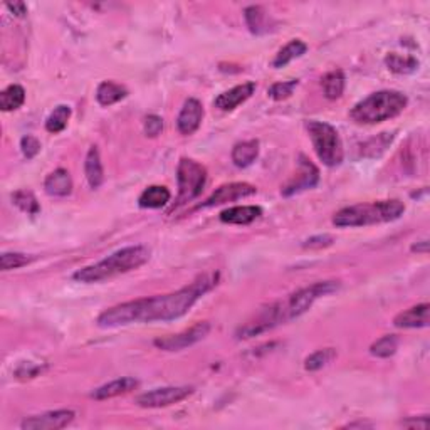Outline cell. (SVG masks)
<instances>
[{
  "mask_svg": "<svg viewBox=\"0 0 430 430\" xmlns=\"http://www.w3.org/2000/svg\"><path fill=\"white\" fill-rule=\"evenodd\" d=\"M219 285V273L202 274L182 289L158 294L153 298H140L135 301L116 304L98 316L96 325L100 328H118L131 322H169L187 315L200 298Z\"/></svg>",
  "mask_w": 430,
  "mask_h": 430,
  "instance_id": "obj_1",
  "label": "cell"
},
{
  "mask_svg": "<svg viewBox=\"0 0 430 430\" xmlns=\"http://www.w3.org/2000/svg\"><path fill=\"white\" fill-rule=\"evenodd\" d=\"M338 281H318L315 285L292 292L286 299L273 303L271 306L262 309L254 320L246 322L244 326H240L237 333H235V337L239 339H247L257 337V334L261 333H266V331L276 328L279 325H285V322L296 320V318L303 316L318 299L338 291Z\"/></svg>",
  "mask_w": 430,
  "mask_h": 430,
  "instance_id": "obj_2",
  "label": "cell"
},
{
  "mask_svg": "<svg viewBox=\"0 0 430 430\" xmlns=\"http://www.w3.org/2000/svg\"><path fill=\"white\" fill-rule=\"evenodd\" d=\"M150 256H152V251L145 246H130L119 249V251L113 252L106 259L96 262V264L77 269L72 274V279L77 282H84V285L106 281V279L141 268L145 262H148Z\"/></svg>",
  "mask_w": 430,
  "mask_h": 430,
  "instance_id": "obj_3",
  "label": "cell"
},
{
  "mask_svg": "<svg viewBox=\"0 0 430 430\" xmlns=\"http://www.w3.org/2000/svg\"><path fill=\"white\" fill-rule=\"evenodd\" d=\"M405 212V204L398 199L372 202V204H356L338 210L333 217L337 227H365L375 223L393 222Z\"/></svg>",
  "mask_w": 430,
  "mask_h": 430,
  "instance_id": "obj_4",
  "label": "cell"
},
{
  "mask_svg": "<svg viewBox=\"0 0 430 430\" xmlns=\"http://www.w3.org/2000/svg\"><path fill=\"white\" fill-rule=\"evenodd\" d=\"M407 105L408 98L405 94L393 89H384V91L372 93L365 100L356 103L350 116L360 124H375L398 116Z\"/></svg>",
  "mask_w": 430,
  "mask_h": 430,
  "instance_id": "obj_5",
  "label": "cell"
},
{
  "mask_svg": "<svg viewBox=\"0 0 430 430\" xmlns=\"http://www.w3.org/2000/svg\"><path fill=\"white\" fill-rule=\"evenodd\" d=\"M306 128L318 158L331 169L341 165L343 158H345V150H343L341 138H339L337 128L325 122H308Z\"/></svg>",
  "mask_w": 430,
  "mask_h": 430,
  "instance_id": "obj_6",
  "label": "cell"
},
{
  "mask_svg": "<svg viewBox=\"0 0 430 430\" xmlns=\"http://www.w3.org/2000/svg\"><path fill=\"white\" fill-rule=\"evenodd\" d=\"M177 182H178V197L177 204H187L200 195L207 183V170L199 162L192 158H180L177 167Z\"/></svg>",
  "mask_w": 430,
  "mask_h": 430,
  "instance_id": "obj_7",
  "label": "cell"
},
{
  "mask_svg": "<svg viewBox=\"0 0 430 430\" xmlns=\"http://www.w3.org/2000/svg\"><path fill=\"white\" fill-rule=\"evenodd\" d=\"M210 333V322L209 321H199L190 326L188 330L182 331L177 334H169V337H160L153 341V345L158 350L163 351H182L185 348L193 346L199 343Z\"/></svg>",
  "mask_w": 430,
  "mask_h": 430,
  "instance_id": "obj_8",
  "label": "cell"
},
{
  "mask_svg": "<svg viewBox=\"0 0 430 430\" xmlns=\"http://www.w3.org/2000/svg\"><path fill=\"white\" fill-rule=\"evenodd\" d=\"M193 390H195L193 386H163V389H155L146 393H141L136 398V403L143 408L170 407L190 397Z\"/></svg>",
  "mask_w": 430,
  "mask_h": 430,
  "instance_id": "obj_9",
  "label": "cell"
},
{
  "mask_svg": "<svg viewBox=\"0 0 430 430\" xmlns=\"http://www.w3.org/2000/svg\"><path fill=\"white\" fill-rule=\"evenodd\" d=\"M76 414L72 410H51L44 412V414L27 417L20 424L22 430H59L67 427L72 420H74Z\"/></svg>",
  "mask_w": 430,
  "mask_h": 430,
  "instance_id": "obj_10",
  "label": "cell"
},
{
  "mask_svg": "<svg viewBox=\"0 0 430 430\" xmlns=\"http://www.w3.org/2000/svg\"><path fill=\"white\" fill-rule=\"evenodd\" d=\"M318 182H320V170H318L315 163H311V160H308L304 155H299L298 177L292 178L289 183H286L281 192L285 197H291L299 192L308 190V188L316 187Z\"/></svg>",
  "mask_w": 430,
  "mask_h": 430,
  "instance_id": "obj_11",
  "label": "cell"
},
{
  "mask_svg": "<svg viewBox=\"0 0 430 430\" xmlns=\"http://www.w3.org/2000/svg\"><path fill=\"white\" fill-rule=\"evenodd\" d=\"M257 192V188L251 183L246 182H234V183H226L215 190L212 195L205 200V204H202V207H215V205L227 204V202H235L240 199H246L251 197Z\"/></svg>",
  "mask_w": 430,
  "mask_h": 430,
  "instance_id": "obj_12",
  "label": "cell"
},
{
  "mask_svg": "<svg viewBox=\"0 0 430 430\" xmlns=\"http://www.w3.org/2000/svg\"><path fill=\"white\" fill-rule=\"evenodd\" d=\"M202 119H204V106L195 98H188L183 103L182 111L177 118V128L182 135H193L200 128Z\"/></svg>",
  "mask_w": 430,
  "mask_h": 430,
  "instance_id": "obj_13",
  "label": "cell"
},
{
  "mask_svg": "<svg viewBox=\"0 0 430 430\" xmlns=\"http://www.w3.org/2000/svg\"><path fill=\"white\" fill-rule=\"evenodd\" d=\"M254 91H256V83L249 81V83L239 84V86H235V88L229 89V91L219 94V96L215 98L214 105L222 111H232V110H235L239 105L246 103L249 98L252 96Z\"/></svg>",
  "mask_w": 430,
  "mask_h": 430,
  "instance_id": "obj_14",
  "label": "cell"
},
{
  "mask_svg": "<svg viewBox=\"0 0 430 430\" xmlns=\"http://www.w3.org/2000/svg\"><path fill=\"white\" fill-rule=\"evenodd\" d=\"M429 313L430 306L427 303L417 304V306L398 313L393 318V325L397 328H425V326H429Z\"/></svg>",
  "mask_w": 430,
  "mask_h": 430,
  "instance_id": "obj_15",
  "label": "cell"
},
{
  "mask_svg": "<svg viewBox=\"0 0 430 430\" xmlns=\"http://www.w3.org/2000/svg\"><path fill=\"white\" fill-rule=\"evenodd\" d=\"M262 215V209L257 205H242V207H230L221 212V221L232 226H249Z\"/></svg>",
  "mask_w": 430,
  "mask_h": 430,
  "instance_id": "obj_16",
  "label": "cell"
},
{
  "mask_svg": "<svg viewBox=\"0 0 430 430\" xmlns=\"http://www.w3.org/2000/svg\"><path fill=\"white\" fill-rule=\"evenodd\" d=\"M136 386H138V380H135V378L131 377H123L118 378V380L110 382V384L100 386V389H96L91 393V397L94 400H107V398H115L119 397V395L131 392V390H135Z\"/></svg>",
  "mask_w": 430,
  "mask_h": 430,
  "instance_id": "obj_17",
  "label": "cell"
},
{
  "mask_svg": "<svg viewBox=\"0 0 430 430\" xmlns=\"http://www.w3.org/2000/svg\"><path fill=\"white\" fill-rule=\"evenodd\" d=\"M84 174L91 188H100L101 183L105 182V170H103V163L98 146L93 145L91 148H89L88 155H86Z\"/></svg>",
  "mask_w": 430,
  "mask_h": 430,
  "instance_id": "obj_18",
  "label": "cell"
},
{
  "mask_svg": "<svg viewBox=\"0 0 430 430\" xmlns=\"http://www.w3.org/2000/svg\"><path fill=\"white\" fill-rule=\"evenodd\" d=\"M44 188L53 197H67L72 192V178L70 171L64 169L54 170L44 180Z\"/></svg>",
  "mask_w": 430,
  "mask_h": 430,
  "instance_id": "obj_19",
  "label": "cell"
},
{
  "mask_svg": "<svg viewBox=\"0 0 430 430\" xmlns=\"http://www.w3.org/2000/svg\"><path fill=\"white\" fill-rule=\"evenodd\" d=\"M259 157V141L257 140H247L240 141L232 148V162L239 169H247Z\"/></svg>",
  "mask_w": 430,
  "mask_h": 430,
  "instance_id": "obj_20",
  "label": "cell"
},
{
  "mask_svg": "<svg viewBox=\"0 0 430 430\" xmlns=\"http://www.w3.org/2000/svg\"><path fill=\"white\" fill-rule=\"evenodd\" d=\"M171 199V193L163 185H152V187L145 188L141 192L138 204L141 209H162L169 204Z\"/></svg>",
  "mask_w": 430,
  "mask_h": 430,
  "instance_id": "obj_21",
  "label": "cell"
},
{
  "mask_svg": "<svg viewBox=\"0 0 430 430\" xmlns=\"http://www.w3.org/2000/svg\"><path fill=\"white\" fill-rule=\"evenodd\" d=\"M128 96V89L124 86L113 83V81H103L96 89V100L101 106H111L115 103L124 100Z\"/></svg>",
  "mask_w": 430,
  "mask_h": 430,
  "instance_id": "obj_22",
  "label": "cell"
},
{
  "mask_svg": "<svg viewBox=\"0 0 430 430\" xmlns=\"http://www.w3.org/2000/svg\"><path fill=\"white\" fill-rule=\"evenodd\" d=\"M306 51H308L306 42L301 41V39H292L291 42H287V44L276 54V58H274V61H273V66L276 67V70H279V67H285L291 61H294V59H298L303 54H306Z\"/></svg>",
  "mask_w": 430,
  "mask_h": 430,
  "instance_id": "obj_23",
  "label": "cell"
},
{
  "mask_svg": "<svg viewBox=\"0 0 430 430\" xmlns=\"http://www.w3.org/2000/svg\"><path fill=\"white\" fill-rule=\"evenodd\" d=\"M322 93L328 100H338L341 98L343 91H345V74L341 70H333L326 72L321 79Z\"/></svg>",
  "mask_w": 430,
  "mask_h": 430,
  "instance_id": "obj_24",
  "label": "cell"
},
{
  "mask_svg": "<svg viewBox=\"0 0 430 430\" xmlns=\"http://www.w3.org/2000/svg\"><path fill=\"white\" fill-rule=\"evenodd\" d=\"M385 64L392 72H397V74H410V72H415L419 70V61L412 56H402L397 53L386 54Z\"/></svg>",
  "mask_w": 430,
  "mask_h": 430,
  "instance_id": "obj_25",
  "label": "cell"
},
{
  "mask_svg": "<svg viewBox=\"0 0 430 430\" xmlns=\"http://www.w3.org/2000/svg\"><path fill=\"white\" fill-rule=\"evenodd\" d=\"M25 89L19 84H11L0 93V107L2 111H15L24 105Z\"/></svg>",
  "mask_w": 430,
  "mask_h": 430,
  "instance_id": "obj_26",
  "label": "cell"
},
{
  "mask_svg": "<svg viewBox=\"0 0 430 430\" xmlns=\"http://www.w3.org/2000/svg\"><path fill=\"white\" fill-rule=\"evenodd\" d=\"M71 107L66 105H59L54 107L53 113L46 119V130L49 133H61L67 126V122L71 118Z\"/></svg>",
  "mask_w": 430,
  "mask_h": 430,
  "instance_id": "obj_27",
  "label": "cell"
},
{
  "mask_svg": "<svg viewBox=\"0 0 430 430\" xmlns=\"http://www.w3.org/2000/svg\"><path fill=\"white\" fill-rule=\"evenodd\" d=\"M398 350V338L395 334H385L380 339H377L372 346H370V353L378 358H390L397 353Z\"/></svg>",
  "mask_w": 430,
  "mask_h": 430,
  "instance_id": "obj_28",
  "label": "cell"
},
{
  "mask_svg": "<svg viewBox=\"0 0 430 430\" xmlns=\"http://www.w3.org/2000/svg\"><path fill=\"white\" fill-rule=\"evenodd\" d=\"M334 358H337V350H334V348H322V350L315 351V353L309 355L308 358L304 360V368H306L308 372H318V370L330 365Z\"/></svg>",
  "mask_w": 430,
  "mask_h": 430,
  "instance_id": "obj_29",
  "label": "cell"
},
{
  "mask_svg": "<svg viewBox=\"0 0 430 430\" xmlns=\"http://www.w3.org/2000/svg\"><path fill=\"white\" fill-rule=\"evenodd\" d=\"M392 141H393V133H382V135H378L377 138L368 140L367 143L363 145V148H361V155L367 157V155L370 153V158H378L386 148H389V145L392 143Z\"/></svg>",
  "mask_w": 430,
  "mask_h": 430,
  "instance_id": "obj_30",
  "label": "cell"
},
{
  "mask_svg": "<svg viewBox=\"0 0 430 430\" xmlns=\"http://www.w3.org/2000/svg\"><path fill=\"white\" fill-rule=\"evenodd\" d=\"M244 15H246V22L249 25V29H251V32L262 34L268 31V27H266L268 14H266V11L261 6L247 7L246 12H244Z\"/></svg>",
  "mask_w": 430,
  "mask_h": 430,
  "instance_id": "obj_31",
  "label": "cell"
},
{
  "mask_svg": "<svg viewBox=\"0 0 430 430\" xmlns=\"http://www.w3.org/2000/svg\"><path fill=\"white\" fill-rule=\"evenodd\" d=\"M12 202L19 207L22 212L29 215H36L41 210V205L36 199V195L31 190H17L14 195H12Z\"/></svg>",
  "mask_w": 430,
  "mask_h": 430,
  "instance_id": "obj_32",
  "label": "cell"
},
{
  "mask_svg": "<svg viewBox=\"0 0 430 430\" xmlns=\"http://www.w3.org/2000/svg\"><path fill=\"white\" fill-rule=\"evenodd\" d=\"M299 81L298 79H289V81H282V83H274L268 89L269 98H273L274 101H282L287 100V98L292 96L294 89L298 88Z\"/></svg>",
  "mask_w": 430,
  "mask_h": 430,
  "instance_id": "obj_33",
  "label": "cell"
},
{
  "mask_svg": "<svg viewBox=\"0 0 430 430\" xmlns=\"http://www.w3.org/2000/svg\"><path fill=\"white\" fill-rule=\"evenodd\" d=\"M31 261H32V257L25 256V254L4 252L2 256H0V268H2V271L19 269V268H24V266H27Z\"/></svg>",
  "mask_w": 430,
  "mask_h": 430,
  "instance_id": "obj_34",
  "label": "cell"
},
{
  "mask_svg": "<svg viewBox=\"0 0 430 430\" xmlns=\"http://www.w3.org/2000/svg\"><path fill=\"white\" fill-rule=\"evenodd\" d=\"M20 150H22L24 157L31 160V158H34L39 152H41V141L32 135L24 136V138L20 140Z\"/></svg>",
  "mask_w": 430,
  "mask_h": 430,
  "instance_id": "obj_35",
  "label": "cell"
},
{
  "mask_svg": "<svg viewBox=\"0 0 430 430\" xmlns=\"http://www.w3.org/2000/svg\"><path fill=\"white\" fill-rule=\"evenodd\" d=\"M143 130L146 133V136H152V138H155V136L160 135L163 130V119L157 115L146 116L145 123H143Z\"/></svg>",
  "mask_w": 430,
  "mask_h": 430,
  "instance_id": "obj_36",
  "label": "cell"
},
{
  "mask_svg": "<svg viewBox=\"0 0 430 430\" xmlns=\"http://www.w3.org/2000/svg\"><path fill=\"white\" fill-rule=\"evenodd\" d=\"M334 242V239L331 235H316V237L308 239L306 242L303 244V247L309 249H321V247H328Z\"/></svg>",
  "mask_w": 430,
  "mask_h": 430,
  "instance_id": "obj_37",
  "label": "cell"
},
{
  "mask_svg": "<svg viewBox=\"0 0 430 430\" xmlns=\"http://www.w3.org/2000/svg\"><path fill=\"white\" fill-rule=\"evenodd\" d=\"M42 372L41 365H34L32 363H27V365H22L20 368L15 370V375L19 378H34L36 375H39V373Z\"/></svg>",
  "mask_w": 430,
  "mask_h": 430,
  "instance_id": "obj_38",
  "label": "cell"
},
{
  "mask_svg": "<svg viewBox=\"0 0 430 430\" xmlns=\"http://www.w3.org/2000/svg\"><path fill=\"white\" fill-rule=\"evenodd\" d=\"M402 427L425 430V429H429V417L427 415H422V417H417V419H414V417H412V419L402 420Z\"/></svg>",
  "mask_w": 430,
  "mask_h": 430,
  "instance_id": "obj_39",
  "label": "cell"
},
{
  "mask_svg": "<svg viewBox=\"0 0 430 430\" xmlns=\"http://www.w3.org/2000/svg\"><path fill=\"white\" fill-rule=\"evenodd\" d=\"M8 11L12 12V14L17 15V17H24L25 14H27V6H25L24 2H14V4H7L6 6Z\"/></svg>",
  "mask_w": 430,
  "mask_h": 430,
  "instance_id": "obj_40",
  "label": "cell"
},
{
  "mask_svg": "<svg viewBox=\"0 0 430 430\" xmlns=\"http://www.w3.org/2000/svg\"><path fill=\"white\" fill-rule=\"evenodd\" d=\"M429 251V242L427 240H422L420 244H414L412 246V252H422V254H427Z\"/></svg>",
  "mask_w": 430,
  "mask_h": 430,
  "instance_id": "obj_41",
  "label": "cell"
}]
</instances>
